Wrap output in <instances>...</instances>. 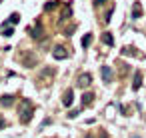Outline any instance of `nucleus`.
Wrapping results in <instances>:
<instances>
[{
  "label": "nucleus",
  "mask_w": 146,
  "mask_h": 138,
  "mask_svg": "<svg viewBox=\"0 0 146 138\" xmlns=\"http://www.w3.org/2000/svg\"><path fill=\"white\" fill-rule=\"evenodd\" d=\"M32 112H34V106H32V102H28V100H22L20 102V108H18V114H20V122H30V118H32Z\"/></svg>",
  "instance_id": "f257e3e1"
},
{
  "label": "nucleus",
  "mask_w": 146,
  "mask_h": 138,
  "mask_svg": "<svg viewBox=\"0 0 146 138\" xmlns=\"http://www.w3.org/2000/svg\"><path fill=\"white\" fill-rule=\"evenodd\" d=\"M90 82H92V76H90L88 72H84V74H80V76H78V82H76V84H78L80 88H88V86H90Z\"/></svg>",
  "instance_id": "f03ea898"
},
{
  "label": "nucleus",
  "mask_w": 146,
  "mask_h": 138,
  "mask_svg": "<svg viewBox=\"0 0 146 138\" xmlns=\"http://www.w3.org/2000/svg\"><path fill=\"white\" fill-rule=\"evenodd\" d=\"M52 56H54L56 60H64V58L68 56V52H66V48H64V46H56V48H54V52H52Z\"/></svg>",
  "instance_id": "7ed1b4c3"
},
{
  "label": "nucleus",
  "mask_w": 146,
  "mask_h": 138,
  "mask_svg": "<svg viewBox=\"0 0 146 138\" xmlns=\"http://www.w3.org/2000/svg\"><path fill=\"white\" fill-rule=\"evenodd\" d=\"M100 72H102V80H104L106 84L112 82V68H110V66H102Z\"/></svg>",
  "instance_id": "20e7f679"
},
{
  "label": "nucleus",
  "mask_w": 146,
  "mask_h": 138,
  "mask_svg": "<svg viewBox=\"0 0 146 138\" xmlns=\"http://www.w3.org/2000/svg\"><path fill=\"white\" fill-rule=\"evenodd\" d=\"M72 100H74V92H72V88H68V90L64 92V96H62V104H64V106H70Z\"/></svg>",
  "instance_id": "39448f33"
},
{
  "label": "nucleus",
  "mask_w": 146,
  "mask_h": 138,
  "mask_svg": "<svg viewBox=\"0 0 146 138\" xmlns=\"http://www.w3.org/2000/svg\"><path fill=\"white\" fill-rule=\"evenodd\" d=\"M142 86V72H134V82H132V90H138Z\"/></svg>",
  "instance_id": "423d86ee"
},
{
  "label": "nucleus",
  "mask_w": 146,
  "mask_h": 138,
  "mask_svg": "<svg viewBox=\"0 0 146 138\" xmlns=\"http://www.w3.org/2000/svg\"><path fill=\"white\" fill-rule=\"evenodd\" d=\"M140 16H142V6H140V2H134V6H132V18L136 20Z\"/></svg>",
  "instance_id": "0eeeda50"
},
{
  "label": "nucleus",
  "mask_w": 146,
  "mask_h": 138,
  "mask_svg": "<svg viewBox=\"0 0 146 138\" xmlns=\"http://www.w3.org/2000/svg\"><path fill=\"white\" fill-rule=\"evenodd\" d=\"M92 100H94V94H92V92H86V94L82 96V108H84V106H90Z\"/></svg>",
  "instance_id": "6e6552de"
},
{
  "label": "nucleus",
  "mask_w": 146,
  "mask_h": 138,
  "mask_svg": "<svg viewBox=\"0 0 146 138\" xmlns=\"http://www.w3.org/2000/svg\"><path fill=\"white\" fill-rule=\"evenodd\" d=\"M0 102H2L4 106H10V104L14 102V96H12V94H4L2 98H0Z\"/></svg>",
  "instance_id": "1a4fd4ad"
},
{
  "label": "nucleus",
  "mask_w": 146,
  "mask_h": 138,
  "mask_svg": "<svg viewBox=\"0 0 146 138\" xmlns=\"http://www.w3.org/2000/svg\"><path fill=\"white\" fill-rule=\"evenodd\" d=\"M102 42H104V44H108V46H112V44H114L112 34H110V32H104V34H102Z\"/></svg>",
  "instance_id": "9d476101"
},
{
  "label": "nucleus",
  "mask_w": 146,
  "mask_h": 138,
  "mask_svg": "<svg viewBox=\"0 0 146 138\" xmlns=\"http://www.w3.org/2000/svg\"><path fill=\"white\" fill-rule=\"evenodd\" d=\"M90 42H92V34H84V38H82V48H88Z\"/></svg>",
  "instance_id": "9b49d317"
},
{
  "label": "nucleus",
  "mask_w": 146,
  "mask_h": 138,
  "mask_svg": "<svg viewBox=\"0 0 146 138\" xmlns=\"http://www.w3.org/2000/svg\"><path fill=\"white\" fill-rule=\"evenodd\" d=\"M18 20H20V16H18V14H16V12H14V14H12V16H10V18H8V20H6V22H4V24H6V26H8V24H16V22H18Z\"/></svg>",
  "instance_id": "f8f14e48"
},
{
  "label": "nucleus",
  "mask_w": 146,
  "mask_h": 138,
  "mask_svg": "<svg viewBox=\"0 0 146 138\" xmlns=\"http://www.w3.org/2000/svg\"><path fill=\"white\" fill-rule=\"evenodd\" d=\"M56 6H58V2H56V0H54V2H48V4L44 6V10H46V12H50V10H54Z\"/></svg>",
  "instance_id": "ddd939ff"
},
{
  "label": "nucleus",
  "mask_w": 146,
  "mask_h": 138,
  "mask_svg": "<svg viewBox=\"0 0 146 138\" xmlns=\"http://www.w3.org/2000/svg\"><path fill=\"white\" fill-rule=\"evenodd\" d=\"M14 34V28H4L2 30V36H12Z\"/></svg>",
  "instance_id": "4468645a"
},
{
  "label": "nucleus",
  "mask_w": 146,
  "mask_h": 138,
  "mask_svg": "<svg viewBox=\"0 0 146 138\" xmlns=\"http://www.w3.org/2000/svg\"><path fill=\"white\" fill-rule=\"evenodd\" d=\"M4 126H6V120H4V118H2V114H0V130H2V128H4Z\"/></svg>",
  "instance_id": "2eb2a0df"
},
{
  "label": "nucleus",
  "mask_w": 146,
  "mask_h": 138,
  "mask_svg": "<svg viewBox=\"0 0 146 138\" xmlns=\"http://www.w3.org/2000/svg\"><path fill=\"white\" fill-rule=\"evenodd\" d=\"M104 2H106V0H94V4H96V6H102Z\"/></svg>",
  "instance_id": "dca6fc26"
},
{
  "label": "nucleus",
  "mask_w": 146,
  "mask_h": 138,
  "mask_svg": "<svg viewBox=\"0 0 146 138\" xmlns=\"http://www.w3.org/2000/svg\"><path fill=\"white\" fill-rule=\"evenodd\" d=\"M100 138H108V134H106V130H100Z\"/></svg>",
  "instance_id": "f3484780"
},
{
  "label": "nucleus",
  "mask_w": 146,
  "mask_h": 138,
  "mask_svg": "<svg viewBox=\"0 0 146 138\" xmlns=\"http://www.w3.org/2000/svg\"><path fill=\"white\" fill-rule=\"evenodd\" d=\"M84 138H94V136H92V134H86V136H84Z\"/></svg>",
  "instance_id": "a211bd4d"
},
{
  "label": "nucleus",
  "mask_w": 146,
  "mask_h": 138,
  "mask_svg": "<svg viewBox=\"0 0 146 138\" xmlns=\"http://www.w3.org/2000/svg\"><path fill=\"white\" fill-rule=\"evenodd\" d=\"M132 138H138V136H132Z\"/></svg>",
  "instance_id": "6ab92c4d"
}]
</instances>
